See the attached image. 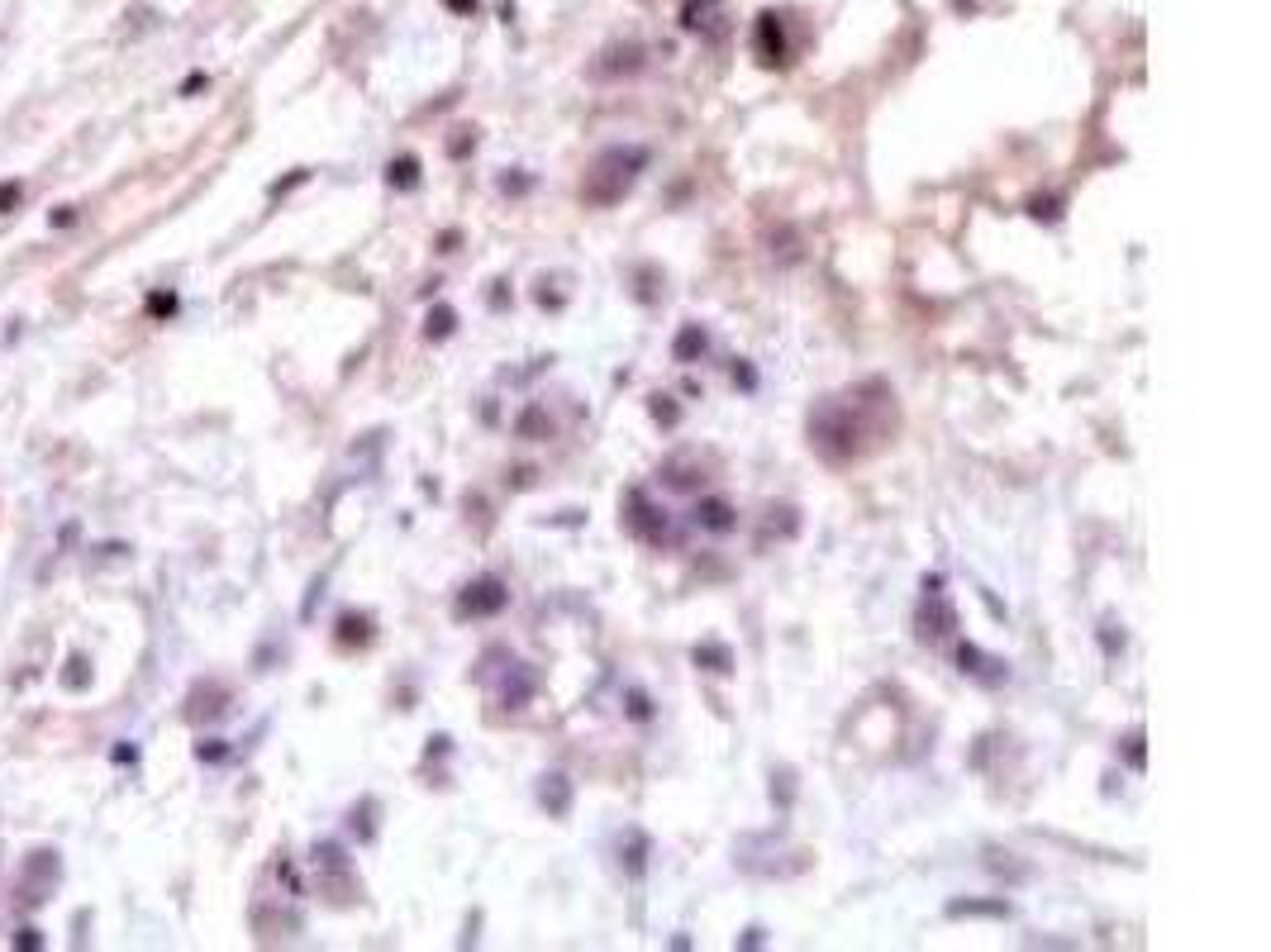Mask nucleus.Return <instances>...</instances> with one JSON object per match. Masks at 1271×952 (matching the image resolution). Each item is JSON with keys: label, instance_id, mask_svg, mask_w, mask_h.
Returning <instances> with one entry per match:
<instances>
[{"label": "nucleus", "instance_id": "f257e3e1", "mask_svg": "<svg viewBox=\"0 0 1271 952\" xmlns=\"http://www.w3.org/2000/svg\"><path fill=\"white\" fill-rule=\"evenodd\" d=\"M643 162H648V153H643V149H610V153H600V158H595V167L586 172L581 196L591 200V205H615V200L633 186V176H639Z\"/></svg>", "mask_w": 1271, "mask_h": 952}, {"label": "nucleus", "instance_id": "f03ea898", "mask_svg": "<svg viewBox=\"0 0 1271 952\" xmlns=\"http://www.w3.org/2000/svg\"><path fill=\"white\" fill-rule=\"evenodd\" d=\"M506 600H510L506 586L495 582V577H486V582H477V586H467V591H462V605H457V610H462V615H495Z\"/></svg>", "mask_w": 1271, "mask_h": 952}, {"label": "nucleus", "instance_id": "7ed1b4c3", "mask_svg": "<svg viewBox=\"0 0 1271 952\" xmlns=\"http://www.w3.org/2000/svg\"><path fill=\"white\" fill-rule=\"evenodd\" d=\"M757 58H762V62H781V58H786V38H781V20H777V14H762V20H757Z\"/></svg>", "mask_w": 1271, "mask_h": 952}, {"label": "nucleus", "instance_id": "20e7f679", "mask_svg": "<svg viewBox=\"0 0 1271 952\" xmlns=\"http://www.w3.org/2000/svg\"><path fill=\"white\" fill-rule=\"evenodd\" d=\"M700 520L710 524V529H728V524H734V515H728L724 500H705V505H700Z\"/></svg>", "mask_w": 1271, "mask_h": 952}, {"label": "nucleus", "instance_id": "39448f33", "mask_svg": "<svg viewBox=\"0 0 1271 952\" xmlns=\"http://www.w3.org/2000/svg\"><path fill=\"white\" fill-rule=\"evenodd\" d=\"M415 176H420V162H415V158H400V162H391V182H400V186H415Z\"/></svg>", "mask_w": 1271, "mask_h": 952}, {"label": "nucleus", "instance_id": "423d86ee", "mask_svg": "<svg viewBox=\"0 0 1271 952\" xmlns=\"http://www.w3.org/2000/svg\"><path fill=\"white\" fill-rule=\"evenodd\" d=\"M695 348H705V334H700V329H695V324H691V329L681 334V343H677V358H691Z\"/></svg>", "mask_w": 1271, "mask_h": 952}]
</instances>
